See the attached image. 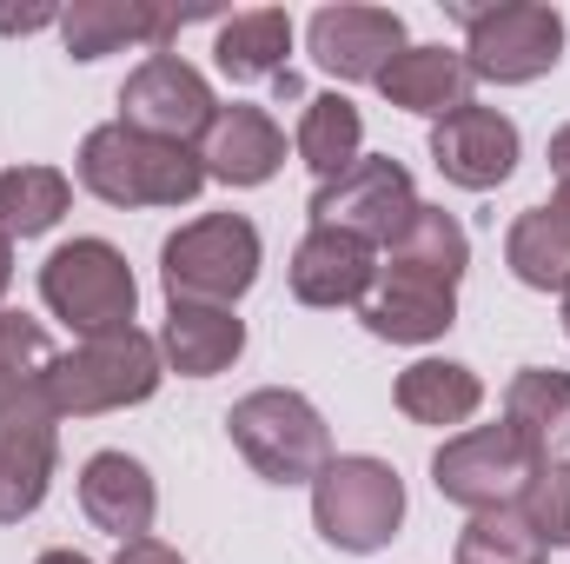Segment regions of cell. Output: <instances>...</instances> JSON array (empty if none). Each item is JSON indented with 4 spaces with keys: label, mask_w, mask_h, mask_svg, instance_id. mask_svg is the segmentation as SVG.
Segmentation results:
<instances>
[{
    "label": "cell",
    "mask_w": 570,
    "mask_h": 564,
    "mask_svg": "<svg viewBox=\"0 0 570 564\" xmlns=\"http://www.w3.org/2000/svg\"><path fill=\"white\" fill-rule=\"evenodd\" d=\"M80 186L107 206H186L199 200L206 186V166L193 146H173V140H146L134 127L107 120L80 140Z\"/></svg>",
    "instance_id": "cell-1"
},
{
    "label": "cell",
    "mask_w": 570,
    "mask_h": 564,
    "mask_svg": "<svg viewBox=\"0 0 570 564\" xmlns=\"http://www.w3.org/2000/svg\"><path fill=\"white\" fill-rule=\"evenodd\" d=\"M166 379L159 339H146L140 325L80 339L73 352L53 359L47 372V412L53 419H94V412H120V406H146Z\"/></svg>",
    "instance_id": "cell-2"
},
{
    "label": "cell",
    "mask_w": 570,
    "mask_h": 564,
    "mask_svg": "<svg viewBox=\"0 0 570 564\" xmlns=\"http://www.w3.org/2000/svg\"><path fill=\"white\" fill-rule=\"evenodd\" d=\"M166 305H239L259 280V226L246 213H206L186 220L159 246Z\"/></svg>",
    "instance_id": "cell-3"
},
{
    "label": "cell",
    "mask_w": 570,
    "mask_h": 564,
    "mask_svg": "<svg viewBox=\"0 0 570 564\" xmlns=\"http://www.w3.org/2000/svg\"><path fill=\"white\" fill-rule=\"evenodd\" d=\"M226 431L266 485H312L332 465V431L318 419V406L305 392H285V386L246 392L226 412Z\"/></svg>",
    "instance_id": "cell-4"
},
{
    "label": "cell",
    "mask_w": 570,
    "mask_h": 564,
    "mask_svg": "<svg viewBox=\"0 0 570 564\" xmlns=\"http://www.w3.org/2000/svg\"><path fill=\"white\" fill-rule=\"evenodd\" d=\"M312 525L325 545L365 558V552H385L405 525V478L385 465V458H332L318 478H312Z\"/></svg>",
    "instance_id": "cell-5"
},
{
    "label": "cell",
    "mask_w": 570,
    "mask_h": 564,
    "mask_svg": "<svg viewBox=\"0 0 570 564\" xmlns=\"http://www.w3.org/2000/svg\"><path fill=\"white\" fill-rule=\"evenodd\" d=\"M464 20V74L491 87L544 80L564 60V13L544 0H504V7H458Z\"/></svg>",
    "instance_id": "cell-6"
},
{
    "label": "cell",
    "mask_w": 570,
    "mask_h": 564,
    "mask_svg": "<svg viewBox=\"0 0 570 564\" xmlns=\"http://www.w3.org/2000/svg\"><path fill=\"white\" fill-rule=\"evenodd\" d=\"M40 305L60 325H73L80 339H100V332L134 325L140 285H134V266H127L120 246H107V240H67L40 266Z\"/></svg>",
    "instance_id": "cell-7"
},
{
    "label": "cell",
    "mask_w": 570,
    "mask_h": 564,
    "mask_svg": "<svg viewBox=\"0 0 570 564\" xmlns=\"http://www.w3.org/2000/svg\"><path fill=\"white\" fill-rule=\"evenodd\" d=\"M531 471H538V451H531L511 425H471V431L444 438L438 458H431V485H438V498L464 505L471 518H478V512H504V505H518V492H524Z\"/></svg>",
    "instance_id": "cell-8"
},
{
    "label": "cell",
    "mask_w": 570,
    "mask_h": 564,
    "mask_svg": "<svg viewBox=\"0 0 570 564\" xmlns=\"http://www.w3.org/2000/svg\"><path fill=\"white\" fill-rule=\"evenodd\" d=\"M412 213H419V186H412V173L392 153H379V159L358 153L338 179H325L312 193V226H338V233L365 240L372 253L392 246L412 226Z\"/></svg>",
    "instance_id": "cell-9"
},
{
    "label": "cell",
    "mask_w": 570,
    "mask_h": 564,
    "mask_svg": "<svg viewBox=\"0 0 570 564\" xmlns=\"http://www.w3.org/2000/svg\"><path fill=\"white\" fill-rule=\"evenodd\" d=\"M213 114H219V100H213L206 74L186 67L179 54H146L120 87V127H134L146 140L193 146L213 127Z\"/></svg>",
    "instance_id": "cell-10"
},
{
    "label": "cell",
    "mask_w": 570,
    "mask_h": 564,
    "mask_svg": "<svg viewBox=\"0 0 570 564\" xmlns=\"http://www.w3.org/2000/svg\"><path fill=\"white\" fill-rule=\"evenodd\" d=\"M312 67L332 80H379L405 54V20L392 7H318L305 27Z\"/></svg>",
    "instance_id": "cell-11"
},
{
    "label": "cell",
    "mask_w": 570,
    "mask_h": 564,
    "mask_svg": "<svg viewBox=\"0 0 570 564\" xmlns=\"http://www.w3.org/2000/svg\"><path fill=\"white\" fill-rule=\"evenodd\" d=\"M358 319L372 339H392V346H431L458 325V285L412 273V266H392L379 260V280L358 299Z\"/></svg>",
    "instance_id": "cell-12"
},
{
    "label": "cell",
    "mask_w": 570,
    "mask_h": 564,
    "mask_svg": "<svg viewBox=\"0 0 570 564\" xmlns=\"http://www.w3.org/2000/svg\"><path fill=\"white\" fill-rule=\"evenodd\" d=\"M518 127L498 114V107H478V100H464L458 114H444L438 127H431V159H438V173L451 179V186H464V193H491V186H504L511 173H518Z\"/></svg>",
    "instance_id": "cell-13"
},
{
    "label": "cell",
    "mask_w": 570,
    "mask_h": 564,
    "mask_svg": "<svg viewBox=\"0 0 570 564\" xmlns=\"http://www.w3.org/2000/svg\"><path fill=\"white\" fill-rule=\"evenodd\" d=\"M53 425L60 419L47 412V399L0 419V525H20L40 512V498L53 485V458H60Z\"/></svg>",
    "instance_id": "cell-14"
},
{
    "label": "cell",
    "mask_w": 570,
    "mask_h": 564,
    "mask_svg": "<svg viewBox=\"0 0 570 564\" xmlns=\"http://www.w3.org/2000/svg\"><path fill=\"white\" fill-rule=\"evenodd\" d=\"M193 153L219 186H266L285 166V134L266 107H219Z\"/></svg>",
    "instance_id": "cell-15"
},
{
    "label": "cell",
    "mask_w": 570,
    "mask_h": 564,
    "mask_svg": "<svg viewBox=\"0 0 570 564\" xmlns=\"http://www.w3.org/2000/svg\"><path fill=\"white\" fill-rule=\"evenodd\" d=\"M80 512L114 532L120 545H134L153 532V512H159V492H153V471L127 451H94L80 465Z\"/></svg>",
    "instance_id": "cell-16"
},
{
    "label": "cell",
    "mask_w": 570,
    "mask_h": 564,
    "mask_svg": "<svg viewBox=\"0 0 570 564\" xmlns=\"http://www.w3.org/2000/svg\"><path fill=\"white\" fill-rule=\"evenodd\" d=\"M379 280V253L338 226H312L292 253V292L305 305H358Z\"/></svg>",
    "instance_id": "cell-17"
},
{
    "label": "cell",
    "mask_w": 570,
    "mask_h": 564,
    "mask_svg": "<svg viewBox=\"0 0 570 564\" xmlns=\"http://www.w3.org/2000/svg\"><path fill=\"white\" fill-rule=\"evenodd\" d=\"M239 352H246V319H233V305H166L159 359L179 379H213Z\"/></svg>",
    "instance_id": "cell-18"
},
{
    "label": "cell",
    "mask_w": 570,
    "mask_h": 564,
    "mask_svg": "<svg viewBox=\"0 0 570 564\" xmlns=\"http://www.w3.org/2000/svg\"><path fill=\"white\" fill-rule=\"evenodd\" d=\"M173 27H186V13L134 7V0H73L60 13V40H67L73 60H100V54L134 47V40H166Z\"/></svg>",
    "instance_id": "cell-19"
},
{
    "label": "cell",
    "mask_w": 570,
    "mask_h": 564,
    "mask_svg": "<svg viewBox=\"0 0 570 564\" xmlns=\"http://www.w3.org/2000/svg\"><path fill=\"white\" fill-rule=\"evenodd\" d=\"M379 94L405 114H458L471 100V74H464V54L458 47H405L385 74H379Z\"/></svg>",
    "instance_id": "cell-20"
},
{
    "label": "cell",
    "mask_w": 570,
    "mask_h": 564,
    "mask_svg": "<svg viewBox=\"0 0 570 564\" xmlns=\"http://www.w3.org/2000/svg\"><path fill=\"white\" fill-rule=\"evenodd\" d=\"M504 425L544 458H558L570 445V372L558 366H524L511 386H504Z\"/></svg>",
    "instance_id": "cell-21"
},
{
    "label": "cell",
    "mask_w": 570,
    "mask_h": 564,
    "mask_svg": "<svg viewBox=\"0 0 570 564\" xmlns=\"http://www.w3.org/2000/svg\"><path fill=\"white\" fill-rule=\"evenodd\" d=\"M478 406H484V379L471 366H458V359H419V366L399 372V412L412 425L444 431V425L478 419Z\"/></svg>",
    "instance_id": "cell-22"
},
{
    "label": "cell",
    "mask_w": 570,
    "mask_h": 564,
    "mask_svg": "<svg viewBox=\"0 0 570 564\" xmlns=\"http://www.w3.org/2000/svg\"><path fill=\"white\" fill-rule=\"evenodd\" d=\"M219 74L226 80H279L292 54V13L285 7H253L219 27Z\"/></svg>",
    "instance_id": "cell-23"
},
{
    "label": "cell",
    "mask_w": 570,
    "mask_h": 564,
    "mask_svg": "<svg viewBox=\"0 0 570 564\" xmlns=\"http://www.w3.org/2000/svg\"><path fill=\"white\" fill-rule=\"evenodd\" d=\"M53 359H60V352H53V339H47L40 319L0 312V419L20 412V406H33V399H47Z\"/></svg>",
    "instance_id": "cell-24"
},
{
    "label": "cell",
    "mask_w": 570,
    "mask_h": 564,
    "mask_svg": "<svg viewBox=\"0 0 570 564\" xmlns=\"http://www.w3.org/2000/svg\"><path fill=\"white\" fill-rule=\"evenodd\" d=\"M504 260H511V273L531 292H564L570 285V226L551 206L518 213L511 233H504Z\"/></svg>",
    "instance_id": "cell-25"
},
{
    "label": "cell",
    "mask_w": 570,
    "mask_h": 564,
    "mask_svg": "<svg viewBox=\"0 0 570 564\" xmlns=\"http://www.w3.org/2000/svg\"><path fill=\"white\" fill-rule=\"evenodd\" d=\"M73 186L60 166H7L0 173V233L7 240H40L60 226Z\"/></svg>",
    "instance_id": "cell-26"
},
{
    "label": "cell",
    "mask_w": 570,
    "mask_h": 564,
    "mask_svg": "<svg viewBox=\"0 0 570 564\" xmlns=\"http://www.w3.org/2000/svg\"><path fill=\"white\" fill-rule=\"evenodd\" d=\"M358 146H365V120H358V107H352L345 94H312V100H305V120H298V159L318 173V186L338 179V173L358 159Z\"/></svg>",
    "instance_id": "cell-27"
},
{
    "label": "cell",
    "mask_w": 570,
    "mask_h": 564,
    "mask_svg": "<svg viewBox=\"0 0 570 564\" xmlns=\"http://www.w3.org/2000/svg\"><path fill=\"white\" fill-rule=\"evenodd\" d=\"M385 260H392V266H412V273H431V280H444V285H458L464 266H471V240H464V226H458L444 206H425V200H419L412 226L385 246Z\"/></svg>",
    "instance_id": "cell-28"
},
{
    "label": "cell",
    "mask_w": 570,
    "mask_h": 564,
    "mask_svg": "<svg viewBox=\"0 0 570 564\" xmlns=\"http://www.w3.org/2000/svg\"><path fill=\"white\" fill-rule=\"evenodd\" d=\"M458 564H544V538L524 525L518 505L478 512V518L458 532Z\"/></svg>",
    "instance_id": "cell-29"
},
{
    "label": "cell",
    "mask_w": 570,
    "mask_h": 564,
    "mask_svg": "<svg viewBox=\"0 0 570 564\" xmlns=\"http://www.w3.org/2000/svg\"><path fill=\"white\" fill-rule=\"evenodd\" d=\"M518 512H524V525L544 538V552H551V545H570V458H544V465L524 478Z\"/></svg>",
    "instance_id": "cell-30"
},
{
    "label": "cell",
    "mask_w": 570,
    "mask_h": 564,
    "mask_svg": "<svg viewBox=\"0 0 570 564\" xmlns=\"http://www.w3.org/2000/svg\"><path fill=\"white\" fill-rule=\"evenodd\" d=\"M114 564H186L173 545H159V538H134V545H120V558Z\"/></svg>",
    "instance_id": "cell-31"
},
{
    "label": "cell",
    "mask_w": 570,
    "mask_h": 564,
    "mask_svg": "<svg viewBox=\"0 0 570 564\" xmlns=\"http://www.w3.org/2000/svg\"><path fill=\"white\" fill-rule=\"evenodd\" d=\"M53 20H60L53 7H27V13H0V27H7V33H33V27H53Z\"/></svg>",
    "instance_id": "cell-32"
},
{
    "label": "cell",
    "mask_w": 570,
    "mask_h": 564,
    "mask_svg": "<svg viewBox=\"0 0 570 564\" xmlns=\"http://www.w3.org/2000/svg\"><path fill=\"white\" fill-rule=\"evenodd\" d=\"M551 173H558V186H570V127L551 134Z\"/></svg>",
    "instance_id": "cell-33"
},
{
    "label": "cell",
    "mask_w": 570,
    "mask_h": 564,
    "mask_svg": "<svg viewBox=\"0 0 570 564\" xmlns=\"http://www.w3.org/2000/svg\"><path fill=\"white\" fill-rule=\"evenodd\" d=\"M7 285H13V240L0 233V292H7Z\"/></svg>",
    "instance_id": "cell-34"
},
{
    "label": "cell",
    "mask_w": 570,
    "mask_h": 564,
    "mask_svg": "<svg viewBox=\"0 0 570 564\" xmlns=\"http://www.w3.org/2000/svg\"><path fill=\"white\" fill-rule=\"evenodd\" d=\"M33 564H94V558H80V552H40Z\"/></svg>",
    "instance_id": "cell-35"
},
{
    "label": "cell",
    "mask_w": 570,
    "mask_h": 564,
    "mask_svg": "<svg viewBox=\"0 0 570 564\" xmlns=\"http://www.w3.org/2000/svg\"><path fill=\"white\" fill-rule=\"evenodd\" d=\"M551 213H558V220L570 226V186H558V200H551Z\"/></svg>",
    "instance_id": "cell-36"
},
{
    "label": "cell",
    "mask_w": 570,
    "mask_h": 564,
    "mask_svg": "<svg viewBox=\"0 0 570 564\" xmlns=\"http://www.w3.org/2000/svg\"><path fill=\"white\" fill-rule=\"evenodd\" d=\"M564 332H570V285H564Z\"/></svg>",
    "instance_id": "cell-37"
}]
</instances>
